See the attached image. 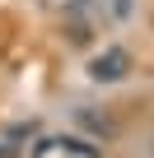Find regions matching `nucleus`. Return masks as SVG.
Here are the masks:
<instances>
[{
  "mask_svg": "<svg viewBox=\"0 0 154 158\" xmlns=\"http://www.w3.org/2000/svg\"><path fill=\"white\" fill-rule=\"evenodd\" d=\"M131 70V56L121 51V47H108L103 56H94V65H89V74L98 79V84H117V79Z\"/></svg>",
  "mask_w": 154,
  "mask_h": 158,
  "instance_id": "obj_1",
  "label": "nucleus"
},
{
  "mask_svg": "<svg viewBox=\"0 0 154 158\" xmlns=\"http://www.w3.org/2000/svg\"><path fill=\"white\" fill-rule=\"evenodd\" d=\"M56 144H61L65 153H80V158H98V144H89V139H75V135H70V139H56Z\"/></svg>",
  "mask_w": 154,
  "mask_h": 158,
  "instance_id": "obj_2",
  "label": "nucleus"
}]
</instances>
